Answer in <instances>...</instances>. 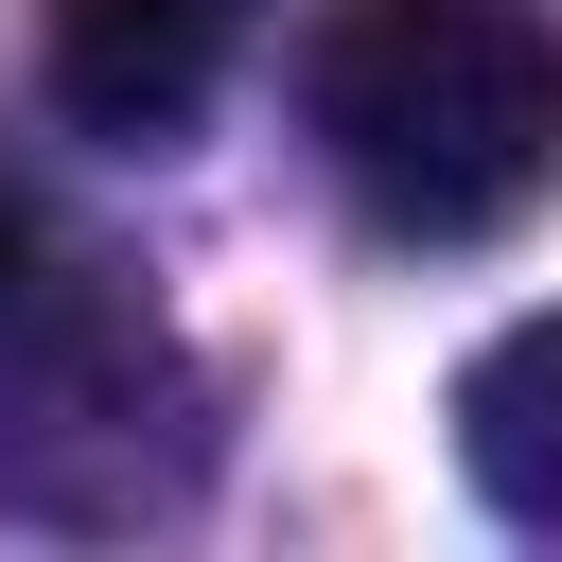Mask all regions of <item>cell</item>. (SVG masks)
<instances>
[{
    "mask_svg": "<svg viewBox=\"0 0 562 562\" xmlns=\"http://www.w3.org/2000/svg\"><path fill=\"white\" fill-rule=\"evenodd\" d=\"M299 123L369 228L492 246L562 176V35L527 0H334L299 35Z\"/></svg>",
    "mask_w": 562,
    "mask_h": 562,
    "instance_id": "6da1fadb",
    "label": "cell"
},
{
    "mask_svg": "<svg viewBox=\"0 0 562 562\" xmlns=\"http://www.w3.org/2000/svg\"><path fill=\"white\" fill-rule=\"evenodd\" d=\"M88 281H105V263H70V228H53V211L0 176V369H18V351H35V334L88 299Z\"/></svg>",
    "mask_w": 562,
    "mask_h": 562,
    "instance_id": "277c9868",
    "label": "cell"
},
{
    "mask_svg": "<svg viewBox=\"0 0 562 562\" xmlns=\"http://www.w3.org/2000/svg\"><path fill=\"white\" fill-rule=\"evenodd\" d=\"M457 474H474L509 527H544V544H562V299H544V316H509V334L457 369Z\"/></svg>",
    "mask_w": 562,
    "mask_h": 562,
    "instance_id": "3957f363",
    "label": "cell"
},
{
    "mask_svg": "<svg viewBox=\"0 0 562 562\" xmlns=\"http://www.w3.org/2000/svg\"><path fill=\"white\" fill-rule=\"evenodd\" d=\"M35 53H53V105H70L88 140H176V123L228 88L246 0H53Z\"/></svg>",
    "mask_w": 562,
    "mask_h": 562,
    "instance_id": "7a4b0ae2",
    "label": "cell"
}]
</instances>
